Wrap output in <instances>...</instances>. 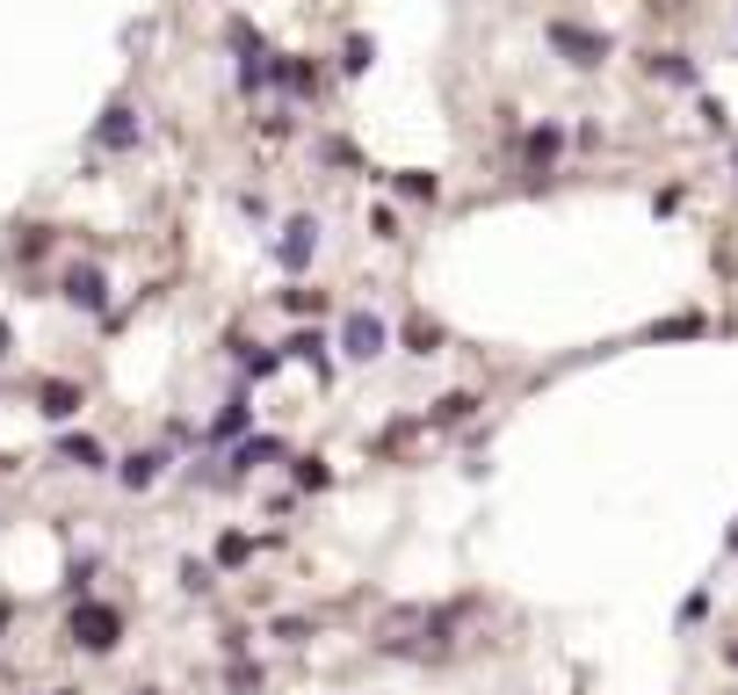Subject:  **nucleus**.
I'll list each match as a JSON object with an SVG mask.
<instances>
[{
    "instance_id": "1",
    "label": "nucleus",
    "mask_w": 738,
    "mask_h": 695,
    "mask_svg": "<svg viewBox=\"0 0 738 695\" xmlns=\"http://www.w3.org/2000/svg\"><path fill=\"white\" fill-rule=\"evenodd\" d=\"M66 630H73V644H87V652H109V644L123 638V616H117L109 602H80Z\"/></svg>"
},
{
    "instance_id": "2",
    "label": "nucleus",
    "mask_w": 738,
    "mask_h": 695,
    "mask_svg": "<svg viewBox=\"0 0 738 695\" xmlns=\"http://www.w3.org/2000/svg\"><path fill=\"white\" fill-rule=\"evenodd\" d=\"M550 44H558V52H565L572 58V66H602V58H608V44H602V36H594V30H572V22H550Z\"/></svg>"
},
{
    "instance_id": "3",
    "label": "nucleus",
    "mask_w": 738,
    "mask_h": 695,
    "mask_svg": "<svg viewBox=\"0 0 738 695\" xmlns=\"http://www.w3.org/2000/svg\"><path fill=\"white\" fill-rule=\"evenodd\" d=\"M341 348H348V355H355V363H370V355H384V319H377V312H355V319H348V327H341Z\"/></svg>"
},
{
    "instance_id": "4",
    "label": "nucleus",
    "mask_w": 738,
    "mask_h": 695,
    "mask_svg": "<svg viewBox=\"0 0 738 695\" xmlns=\"http://www.w3.org/2000/svg\"><path fill=\"white\" fill-rule=\"evenodd\" d=\"M311 246H319V225H311V218H290V225H283V240H275V261H283V268H305Z\"/></svg>"
},
{
    "instance_id": "5",
    "label": "nucleus",
    "mask_w": 738,
    "mask_h": 695,
    "mask_svg": "<svg viewBox=\"0 0 738 695\" xmlns=\"http://www.w3.org/2000/svg\"><path fill=\"white\" fill-rule=\"evenodd\" d=\"M95 145H109V153H123V145H137V109L117 102L102 123H95Z\"/></svg>"
},
{
    "instance_id": "6",
    "label": "nucleus",
    "mask_w": 738,
    "mask_h": 695,
    "mask_svg": "<svg viewBox=\"0 0 738 695\" xmlns=\"http://www.w3.org/2000/svg\"><path fill=\"white\" fill-rule=\"evenodd\" d=\"M66 297L80 305V312H102V305H109V290H102V268H73V276H66Z\"/></svg>"
},
{
    "instance_id": "7",
    "label": "nucleus",
    "mask_w": 738,
    "mask_h": 695,
    "mask_svg": "<svg viewBox=\"0 0 738 695\" xmlns=\"http://www.w3.org/2000/svg\"><path fill=\"white\" fill-rule=\"evenodd\" d=\"M44 413L73 420V413H80V384H44Z\"/></svg>"
},
{
    "instance_id": "8",
    "label": "nucleus",
    "mask_w": 738,
    "mask_h": 695,
    "mask_svg": "<svg viewBox=\"0 0 738 695\" xmlns=\"http://www.w3.org/2000/svg\"><path fill=\"white\" fill-rule=\"evenodd\" d=\"M66 464H80V471H102V442H87V434H66Z\"/></svg>"
},
{
    "instance_id": "9",
    "label": "nucleus",
    "mask_w": 738,
    "mask_h": 695,
    "mask_svg": "<svg viewBox=\"0 0 738 695\" xmlns=\"http://www.w3.org/2000/svg\"><path fill=\"white\" fill-rule=\"evenodd\" d=\"M153 478H159V456H153V450L123 464V486H131V493H145V486H153Z\"/></svg>"
},
{
    "instance_id": "10",
    "label": "nucleus",
    "mask_w": 738,
    "mask_h": 695,
    "mask_svg": "<svg viewBox=\"0 0 738 695\" xmlns=\"http://www.w3.org/2000/svg\"><path fill=\"white\" fill-rule=\"evenodd\" d=\"M652 73H667V80H681V87H687V80H695V66H687V58H681V52H659V58H652Z\"/></svg>"
},
{
    "instance_id": "11",
    "label": "nucleus",
    "mask_w": 738,
    "mask_h": 695,
    "mask_svg": "<svg viewBox=\"0 0 738 695\" xmlns=\"http://www.w3.org/2000/svg\"><path fill=\"white\" fill-rule=\"evenodd\" d=\"M370 58H377V44H370V36H348V52H341V66H348V73H362V66H370Z\"/></svg>"
},
{
    "instance_id": "12",
    "label": "nucleus",
    "mask_w": 738,
    "mask_h": 695,
    "mask_svg": "<svg viewBox=\"0 0 738 695\" xmlns=\"http://www.w3.org/2000/svg\"><path fill=\"white\" fill-rule=\"evenodd\" d=\"M398 189L420 196V203H434V174H398Z\"/></svg>"
},
{
    "instance_id": "13",
    "label": "nucleus",
    "mask_w": 738,
    "mask_h": 695,
    "mask_svg": "<svg viewBox=\"0 0 738 695\" xmlns=\"http://www.w3.org/2000/svg\"><path fill=\"white\" fill-rule=\"evenodd\" d=\"M268 456H283V442H268V434H261V442H246V450H240V464H268Z\"/></svg>"
},
{
    "instance_id": "14",
    "label": "nucleus",
    "mask_w": 738,
    "mask_h": 695,
    "mask_svg": "<svg viewBox=\"0 0 738 695\" xmlns=\"http://www.w3.org/2000/svg\"><path fill=\"white\" fill-rule=\"evenodd\" d=\"M246 551H254L246 537H224V543H218V565H246Z\"/></svg>"
},
{
    "instance_id": "15",
    "label": "nucleus",
    "mask_w": 738,
    "mask_h": 695,
    "mask_svg": "<svg viewBox=\"0 0 738 695\" xmlns=\"http://www.w3.org/2000/svg\"><path fill=\"white\" fill-rule=\"evenodd\" d=\"M550 153H558V131H536V139H529V159H536V167H550Z\"/></svg>"
},
{
    "instance_id": "16",
    "label": "nucleus",
    "mask_w": 738,
    "mask_h": 695,
    "mask_svg": "<svg viewBox=\"0 0 738 695\" xmlns=\"http://www.w3.org/2000/svg\"><path fill=\"white\" fill-rule=\"evenodd\" d=\"M0 355H8V327H0Z\"/></svg>"
},
{
    "instance_id": "17",
    "label": "nucleus",
    "mask_w": 738,
    "mask_h": 695,
    "mask_svg": "<svg viewBox=\"0 0 738 695\" xmlns=\"http://www.w3.org/2000/svg\"><path fill=\"white\" fill-rule=\"evenodd\" d=\"M145 695H159V688H145Z\"/></svg>"
}]
</instances>
